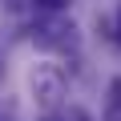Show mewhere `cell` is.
<instances>
[{
	"mask_svg": "<svg viewBox=\"0 0 121 121\" xmlns=\"http://www.w3.org/2000/svg\"><path fill=\"white\" fill-rule=\"evenodd\" d=\"M32 40L40 48H52V52H73L77 48V24L73 20H44L40 28H32Z\"/></svg>",
	"mask_w": 121,
	"mask_h": 121,
	"instance_id": "obj_1",
	"label": "cell"
},
{
	"mask_svg": "<svg viewBox=\"0 0 121 121\" xmlns=\"http://www.w3.org/2000/svg\"><path fill=\"white\" fill-rule=\"evenodd\" d=\"M32 93H36L40 109H44V113H52V105L60 101V93H65V81H60V73H56V69H40V73L32 77Z\"/></svg>",
	"mask_w": 121,
	"mask_h": 121,
	"instance_id": "obj_2",
	"label": "cell"
},
{
	"mask_svg": "<svg viewBox=\"0 0 121 121\" xmlns=\"http://www.w3.org/2000/svg\"><path fill=\"white\" fill-rule=\"evenodd\" d=\"M101 121H121V77L109 81V97H105V117Z\"/></svg>",
	"mask_w": 121,
	"mask_h": 121,
	"instance_id": "obj_3",
	"label": "cell"
},
{
	"mask_svg": "<svg viewBox=\"0 0 121 121\" xmlns=\"http://www.w3.org/2000/svg\"><path fill=\"white\" fill-rule=\"evenodd\" d=\"M36 8H44V12H60V8H69V0H32Z\"/></svg>",
	"mask_w": 121,
	"mask_h": 121,
	"instance_id": "obj_4",
	"label": "cell"
},
{
	"mask_svg": "<svg viewBox=\"0 0 121 121\" xmlns=\"http://www.w3.org/2000/svg\"><path fill=\"white\" fill-rule=\"evenodd\" d=\"M69 121H93V117H89L85 109H69Z\"/></svg>",
	"mask_w": 121,
	"mask_h": 121,
	"instance_id": "obj_5",
	"label": "cell"
},
{
	"mask_svg": "<svg viewBox=\"0 0 121 121\" xmlns=\"http://www.w3.org/2000/svg\"><path fill=\"white\" fill-rule=\"evenodd\" d=\"M113 40L121 44V12H117V32H113Z\"/></svg>",
	"mask_w": 121,
	"mask_h": 121,
	"instance_id": "obj_6",
	"label": "cell"
},
{
	"mask_svg": "<svg viewBox=\"0 0 121 121\" xmlns=\"http://www.w3.org/2000/svg\"><path fill=\"white\" fill-rule=\"evenodd\" d=\"M0 77H4V60H0Z\"/></svg>",
	"mask_w": 121,
	"mask_h": 121,
	"instance_id": "obj_7",
	"label": "cell"
},
{
	"mask_svg": "<svg viewBox=\"0 0 121 121\" xmlns=\"http://www.w3.org/2000/svg\"><path fill=\"white\" fill-rule=\"evenodd\" d=\"M44 121H56V117H52V113H48V117H44Z\"/></svg>",
	"mask_w": 121,
	"mask_h": 121,
	"instance_id": "obj_8",
	"label": "cell"
}]
</instances>
